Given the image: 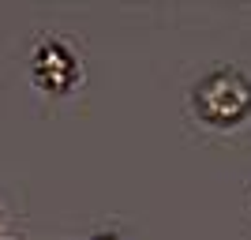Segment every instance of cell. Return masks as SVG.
<instances>
[{
	"instance_id": "6da1fadb",
	"label": "cell",
	"mask_w": 251,
	"mask_h": 240,
	"mask_svg": "<svg viewBox=\"0 0 251 240\" xmlns=\"http://www.w3.org/2000/svg\"><path fill=\"white\" fill-rule=\"evenodd\" d=\"M191 124L210 135H236L251 128V72L240 64H214L184 94Z\"/></svg>"
},
{
	"instance_id": "277c9868",
	"label": "cell",
	"mask_w": 251,
	"mask_h": 240,
	"mask_svg": "<svg viewBox=\"0 0 251 240\" xmlns=\"http://www.w3.org/2000/svg\"><path fill=\"white\" fill-rule=\"evenodd\" d=\"M248 214H251V191H248Z\"/></svg>"
},
{
	"instance_id": "7a4b0ae2",
	"label": "cell",
	"mask_w": 251,
	"mask_h": 240,
	"mask_svg": "<svg viewBox=\"0 0 251 240\" xmlns=\"http://www.w3.org/2000/svg\"><path fill=\"white\" fill-rule=\"evenodd\" d=\"M26 75H30L34 90H42L49 98H68L83 83V56L72 42L45 34L34 42L30 56H26Z\"/></svg>"
},
{
	"instance_id": "3957f363",
	"label": "cell",
	"mask_w": 251,
	"mask_h": 240,
	"mask_svg": "<svg viewBox=\"0 0 251 240\" xmlns=\"http://www.w3.org/2000/svg\"><path fill=\"white\" fill-rule=\"evenodd\" d=\"M90 240H127V237H120V233H98V237H90Z\"/></svg>"
}]
</instances>
